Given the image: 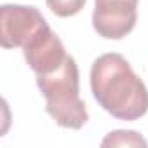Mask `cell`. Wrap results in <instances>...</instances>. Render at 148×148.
<instances>
[{
	"mask_svg": "<svg viewBox=\"0 0 148 148\" xmlns=\"http://www.w3.org/2000/svg\"><path fill=\"white\" fill-rule=\"evenodd\" d=\"M91 91L98 105L119 120L132 122L148 112V89L119 52H106L94 59Z\"/></svg>",
	"mask_w": 148,
	"mask_h": 148,
	"instance_id": "6da1fadb",
	"label": "cell"
},
{
	"mask_svg": "<svg viewBox=\"0 0 148 148\" xmlns=\"http://www.w3.org/2000/svg\"><path fill=\"white\" fill-rule=\"evenodd\" d=\"M37 86L45 98L47 113L59 127L79 131L87 124L89 113L80 98V73L73 56L68 54L58 70L37 75Z\"/></svg>",
	"mask_w": 148,
	"mask_h": 148,
	"instance_id": "7a4b0ae2",
	"label": "cell"
},
{
	"mask_svg": "<svg viewBox=\"0 0 148 148\" xmlns=\"http://www.w3.org/2000/svg\"><path fill=\"white\" fill-rule=\"evenodd\" d=\"M47 26L45 18L37 7L18 4H5L0 7V44L4 49L25 47Z\"/></svg>",
	"mask_w": 148,
	"mask_h": 148,
	"instance_id": "3957f363",
	"label": "cell"
},
{
	"mask_svg": "<svg viewBox=\"0 0 148 148\" xmlns=\"http://www.w3.org/2000/svg\"><path fill=\"white\" fill-rule=\"evenodd\" d=\"M139 0H94L92 26L108 40H120L129 35L138 19Z\"/></svg>",
	"mask_w": 148,
	"mask_h": 148,
	"instance_id": "277c9868",
	"label": "cell"
},
{
	"mask_svg": "<svg viewBox=\"0 0 148 148\" xmlns=\"http://www.w3.org/2000/svg\"><path fill=\"white\" fill-rule=\"evenodd\" d=\"M23 54L35 75H47L58 70L68 56L61 38L49 26L37 33L23 47Z\"/></svg>",
	"mask_w": 148,
	"mask_h": 148,
	"instance_id": "5b68a950",
	"label": "cell"
},
{
	"mask_svg": "<svg viewBox=\"0 0 148 148\" xmlns=\"http://www.w3.org/2000/svg\"><path fill=\"white\" fill-rule=\"evenodd\" d=\"M101 146L106 148V146H127V148H132V146H141V148H146L148 143L146 139L136 132V131H112L105 136V139L101 141Z\"/></svg>",
	"mask_w": 148,
	"mask_h": 148,
	"instance_id": "8992f818",
	"label": "cell"
},
{
	"mask_svg": "<svg viewBox=\"0 0 148 148\" xmlns=\"http://www.w3.org/2000/svg\"><path fill=\"white\" fill-rule=\"evenodd\" d=\"M47 7L51 9V12H54L59 18H70L79 14L84 5L86 0H45Z\"/></svg>",
	"mask_w": 148,
	"mask_h": 148,
	"instance_id": "52a82bcc",
	"label": "cell"
}]
</instances>
